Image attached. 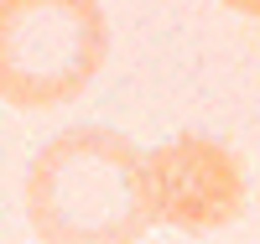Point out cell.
Wrapping results in <instances>:
<instances>
[{"mask_svg": "<svg viewBox=\"0 0 260 244\" xmlns=\"http://www.w3.org/2000/svg\"><path fill=\"white\" fill-rule=\"evenodd\" d=\"M146 187L156 224L177 234H213L245 213V161L213 135H172L146 151Z\"/></svg>", "mask_w": 260, "mask_h": 244, "instance_id": "cell-3", "label": "cell"}, {"mask_svg": "<svg viewBox=\"0 0 260 244\" xmlns=\"http://www.w3.org/2000/svg\"><path fill=\"white\" fill-rule=\"evenodd\" d=\"M110 62L99 0H0V104L57 109Z\"/></svg>", "mask_w": 260, "mask_h": 244, "instance_id": "cell-2", "label": "cell"}, {"mask_svg": "<svg viewBox=\"0 0 260 244\" xmlns=\"http://www.w3.org/2000/svg\"><path fill=\"white\" fill-rule=\"evenodd\" d=\"M224 11H234V16H260V0H219Z\"/></svg>", "mask_w": 260, "mask_h": 244, "instance_id": "cell-4", "label": "cell"}, {"mask_svg": "<svg viewBox=\"0 0 260 244\" xmlns=\"http://www.w3.org/2000/svg\"><path fill=\"white\" fill-rule=\"evenodd\" d=\"M26 224L47 244H130L156 229L146 151L120 130L78 125L37 151Z\"/></svg>", "mask_w": 260, "mask_h": 244, "instance_id": "cell-1", "label": "cell"}]
</instances>
